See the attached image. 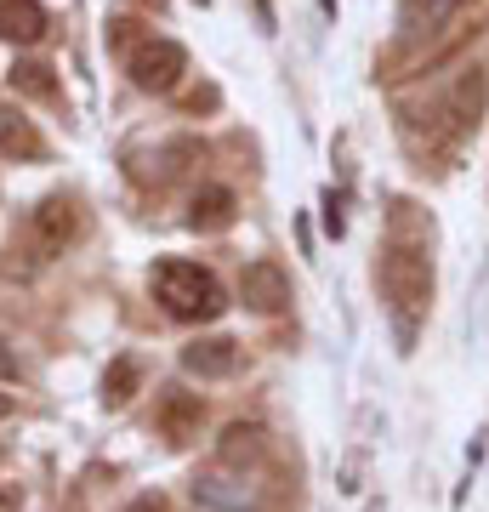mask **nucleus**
<instances>
[{"label": "nucleus", "mask_w": 489, "mask_h": 512, "mask_svg": "<svg viewBox=\"0 0 489 512\" xmlns=\"http://www.w3.org/2000/svg\"><path fill=\"white\" fill-rule=\"evenodd\" d=\"M154 302H160L171 319H222L228 308V291H222V279L200 262H182V256H165L160 268H154Z\"/></svg>", "instance_id": "1"}, {"label": "nucleus", "mask_w": 489, "mask_h": 512, "mask_svg": "<svg viewBox=\"0 0 489 512\" xmlns=\"http://www.w3.org/2000/svg\"><path fill=\"white\" fill-rule=\"evenodd\" d=\"M376 279H381V296H387L393 319H399V336L410 342L416 336V319L433 302V262L421 251H410V245H393V251H381Z\"/></svg>", "instance_id": "2"}, {"label": "nucleus", "mask_w": 489, "mask_h": 512, "mask_svg": "<svg viewBox=\"0 0 489 512\" xmlns=\"http://www.w3.org/2000/svg\"><path fill=\"white\" fill-rule=\"evenodd\" d=\"M188 495H194V507H205V512H262L268 507V484H262L251 467H228V461L194 473Z\"/></svg>", "instance_id": "3"}, {"label": "nucleus", "mask_w": 489, "mask_h": 512, "mask_svg": "<svg viewBox=\"0 0 489 512\" xmlns=\"http://www.w3.org/2000/svg\"><path fill=\"white\" fill-rule=\"evenodd\" d=\"M126 74H131V86L148 97H171L182 86V74H188V52H182L177 40H160V35H148L137 52L126 57Z\"/></svg>", "instance_id": "4"}, {"label": "nucleus", "mask_w": 489, "mask_h": 512, "mask_svg": "<svg viewBox=\"0 0 489 512\" xmlns=\"http://www.w3.org/2000/svg\"><path fill=\"white\" fill-rule=\"evenodd\" d=\"M239 302L251 313H285L290 308V274L279 262H245V274H239Z\"/></svg>", "instance_id": "5"}, {"label": "nucleus", "mask_w": 489, "mask_h": 512, "mask_svg": "<svg viewBox=\"0 0 489 512\" xmlns=\"http://www.w3.org/2000/svg\"><path fill=\"white\" fill-rule=\"evenodd\" d=\"M29 234H35V251H40V256H57L74 234H80V217H74V205L63 200V194H52V200H40V205H35V217H29Z\"/></svg>", "instance_id": "6"}, {"label": "nucleus", "mask_w": 489, "mask_h": 512, "mask_svg": "<svg viewBox=\"0 0 489 512\" xmlns=\"http://www.w3.org/2000/svg\"><path fill=\"white\" fill-rule=\"evenodd\" d=\"M182 370L200 376V382H222V376L239 370V342H228V336H200V342L182 348Z\"/></svg>", "instance_id": "7"}, {"label": "nucleus", "mask_w": 489, "mask_h": 512, "mask_svg": "<svg viewBox=\"0 0 489 512\" xmlns=\"http://www.w3.org/2000/svg\"><path fill=\"white\" fill-rule=\"evenodd\" d=\"M0 154L6 160H46V137L18 103H0Z\"/></svg>", "instance_id": "8"}, {"label": "nucleus", "mask_w": 489, "mask_h": 512, "mask_svg": "<svg viewBox=\"0 0 489 512\" xmlns=\"http://www.w3.org/2000/svg\"><path fill=\"white\" fill-rule=\"evenodd\" d=\"M200 416H205L200 393L165 387V399H160V433H165L171 444H188V439H194V433H200Z\"/></svg>", "instance_id": "9"}, {"label": "nucleus", "mask_w": 489, "mask_h": 512, "mask_svg": "<svg viewBox=\"0 0 489 512\" xmlns=\"http://www.w3.org/2000/svg\"><path fill=\"white\" fill-rule=\"evenodd\" d=\"M484 103H489L484 69H467V74L450 86V103H444V114H450L455 131H472V126H478V114H484Z\"/></svg>", "instance_id": "10"}, {"label": "nucleus", "mask_w": 489, "mask_h": 512, "mask_svg": "<svg viewBox=\"0 0 489 512\" xmlns=\"http://www.w3.org/2000/svg\"><path fill=\"white\" fill-rule=\"evenodd\" d=\"M234 211H239L234 188L211 183V188H200V194H194V205H188V228H200V234H222V228L234 222Z\"/></svg>", "instance_id": "11"}, {"label": "nucleus", "mask_w": 489, "mask_h": 512, "mask_svg": "<svg viewBox=\"0 0 489 512\" xmlns=\"http://www.w3.org/2000/svg\"><path fill=\"white\" fill-rule=\"evenodd\" d=\"M46 35V6L40 0H0V40L35 46Z\"/></svg>", "instance_id": "12"}, {"label": "nucleus", "mask_w": 489, "mask_h": 512, "mask_svg": "<svg viewBox=\"0 0 489 512\" xmlns=\"http://www.w3.org/2000/svg\"><path fill=\"white\" fill-rule=\"evenodd\" d=\"M455 6H461V0H404V6H399V29H404V40L438 35V29H444V23L455 18Z\"/></svg>", "instance_id": "13"}, {"label": "nucleus", "mask_w": 489, "mask_h": 512, "mask_svg": "<svg viewBox=\"0 0 489 512\" xmlns=\"http://www.w3.org/2000/svg\"><path fill=\"white\" fill-rule=\"evenodd\" d=\"M268 456V433L256 427V421H234L228 433H222V461L228 467H251V461Z\"/></svg>", "instance_id": "14"}, {"label": "nucleus", "mask_w": 489, "mask_h": 512, "mask_svg": "<svg viewBox=\"0 0 489 512\" xmlns=\"http://www.w3.org/2000/svg\"><path fill=\"white\" fill-rule=\"evenodd\" d=\"M137 387H143V365L126 353V359H114L109 376H103V404H109V410H126V404L137 399Z\"/></svg>", "instance_id": "15"}, {"label": "nucleus", "mask_w": 489, "mask_h": 512, "mask_svg": "<svg viewBox=\"0 0 489 512\" xmlns=\"http://www.w3.org/2000/svg\"><path fill=\"white\" fill-rule=\"evenodd\" d=\"M6 80H12V92L35 97V103H52V97H57V80H52V69H46V63H35V57H18V63L6 69Z\"/></svg>", "instance_id": "16"}, {"label": "nucleus", "mask_w": 489, "mask_h": 512, "mask_svg": "<svg viewBox=\"0 0 489 512\" xmlns=\"http://www.w3.org/2000/svg\"><path fill=\"white\" fill-rule=\"evenodd\" d=\"M18 376H23V365H18V348H12V342L0 336V382H18Z\"/></svg>", "instance_id": "17"}, {"label": "nucleus", "mask_w": 489, "mask_h": 512, "mask_svg": "<svg viewBox=\"0 0 489 512\" xmlns=\"http://www.w3.org/2000/svg\"><path fill=\"white\" fill-rule=\"evenodd\" d=\"M131 512H165V507H160V501H137Z\"/></svg>", "instance_id": "18"}, {"label": "nucleus", "mask_w": 489, "mask_h": 512, "mask_svg": "<svg viewBox=\"0 0 489 512\" xmlns=\"http://www.w3.org/2000/svg\"><path fill=\"white\" fill-rule=\"evenodd\" d=\"M6 416H12V399H6V393H0V421H6Z\"/></svg>", "instance_id": "19"}, {"label": "nucleus", "mask_w": 489, "mask_h": 512, "mask_svg": "<svg viewBox=\"0 0 489 512\" xmlns=\"http://www.w3.org/2000/svg\"><path fill=\"white\" fill-rule=\"evenodd\" d=\"M0 467H6V450H0Z\"/></svg>", "instance_id": "20"}, {"label": "nucleus", "mask_w": 489, "mask_h": 512, "mask_svg": "<svg viewBox=\"0 0 489 512\" xmlns=\"http://www.w3.org/2000/svg\"><path fill=\"white\" fill-rule=\"evenodd\" d=\"M200 6H205V0H200Z\"/></svg>", "instance_id": "21"}]
</instances>
